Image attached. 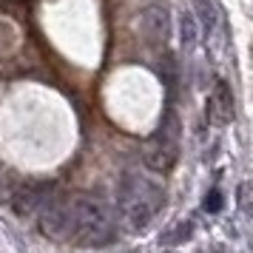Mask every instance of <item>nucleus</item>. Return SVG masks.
<instances>
[{"label": "nucleus", "mask_w": 253, "mask_h": 253, "mask_svg": "<svg viewBox=\"0 0 253 253\" xmlns=\"http://www.w3.org/2000/svg\"><path fill=\"white\" fill-rule=\"evenodd\" d=\"M117 233V222L111 208L94 199V196H77L71 199V242L85 248H100L111 242Z\"/></svg>", "instance_id": "1"}, {"label": "nucleus", "mask_w": 253, "mask_h": 253, "mask_svg": "<svg viewBox=\"0 0 253 253\" xmlns=\"http://www.w3.org/2000/svg\"><path fill=\"white\" fill-rule=\"evenodd\" d=\"M117 202H120L123 219L137 230L145 228L157 216V211L162 205V191L137 173H126V179L120 182V191H117Z\"/></svg>", "instance_id": "2"}, {"label": "nucleus", "mask_w": 253, "mask_h": 253, "mask_svg": "<svg viewBox=\"0 0 253 253\" xmlns=\"http://www.w3.org/2000/svg\"><path fill=\"white\" fill-rule=\"evenodd\" d=\"M176 160H179V120L171 111L165 117V123L160 126V131L145 142L142 162L154 173H168L176 165Z\"/></svg>", "instance_id": "3"}, {"label": "nucleus", "mask_w": 253, "mask_h": 253, "mask_svg": "<svg viewBox=\"0 0 253 253\" xmlns=\"http://www.w3.org/2000/svg\"><path fill=\"white\" fill-rule=\"evenodd\" d=\"M37 213H40V230L48 239H71V199H48Z\"/></svg>", "instance_id": "4"}, {"label": "nucleus", "mask_w": 253, "mask_h": 253, "mask_svg": "<svg viewBox=\"0 0 253 253\" xmlns=\"http://www.w3.org/2000/svg\"><path fill=\"white\" fill-rule=\"evenodd\" d=\"M48 199H54V182L32 179V182H23L12 194V208L17 216H32V213H37L40 208L46 205Z\"/></svg>", "instance_id": "5"}, {"label": "nucleus", "mask_w": 253, "mask_h": 253, "mask_svg": "<svg viewBox=\"0 0 253 253\" xmlns=\"http://www.w3.org/2000/svg\"><path fill=\"white\" fill-rule=\"evenodd\" d=\"M139 32L151 46H162L168 40V14L162 6H148L139 14Z\"/></svg>", "instance_id": "6"}, {"label": "nucleus", "mask_w": 253, "mask_h": 253, "mask_svg": "<svg viewBox=\"0 0 253 253\" xmlns=\"http://www.w3.org/2000/svg\"><path fill=\"white\" fill-rule=\"evenodd\" d=\"M208 108H211V117L216 120V123H228L230 117H233V97H230V88L228 83H216V88H213V97L208 100Z\"/></svg>", "instance_id": "7"}, {"label": "nucleus", "mask_w": 253, "mask_h": 253, "mask_svg": "<svg viewBox=\"0 0 253 253\" xmlns=\"http://www.w3.org/2000/svg\"><path fill=\"white\" fill-rule=\"evenodd\" d=\"M194 9H196V17L205 32H213L216 29V20H219V12L213 6V0H194Z\"/></svg>", "instance_id": "8"}, {"label": "nucleus", "mask_w": 253, "mask_h": 253, "mask_svg": "<svg viewBox=\"0 0 253 253\" xmlns=\"http://www.w3.org/2000/svg\"><path fill=\"white\" fill-rule=\"evenodd\" d=\"M179 37H182V46L185 48H194L196 46V37H199V26H196V17L191 12L179 14Z\"/></svg>", "instance_id": "9"}, {"label": "nucleus", "mask_w": 253, "mask_h": 253, "mask_svg": "<svg viewBox=\"0 0 253 253\" xmlns=\"http://www.w3.org/2000/svg\"><path fill=\"white\" fill-rule=\"evenodd\" d=\"M205 211H208V213H216V211H222V194H219L216 188L205 196Z\"/></svg>", "instance_id": "10"}]
</instances>
